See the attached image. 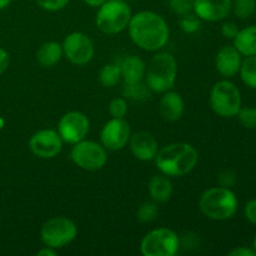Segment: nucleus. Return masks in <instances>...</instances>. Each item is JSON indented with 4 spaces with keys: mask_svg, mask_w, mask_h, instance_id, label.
Listing matches in <instances>:
<instances>
[{
    "mask_svg": "<svg viewBox=\"0 0 256 256\" xmlns=\"http://www.w3.org/2000/svg\"><path fill=\"white\" fill-rule=\"evenodd\" d=\"M239 74L246 86L256 90V55L242 59Z\"/></svg>",
    "mask_w": 256,
    "mask_h": 256,
    "instance_id": "23",
    "label": "nucleus"
},
{
    "mask_svg": "<svg viewBox=\"0 0 256 256\" xmlns=\"http://www.w3.org/2000/svg\"><path fill=\"white\" fill-rule=\"evenodd\" d=\"M124 96L126 99L134 100V102H144L149 99L152 90L146 85V82H134V84H125L124 85Z\"/></svg>",
    "mask_w": 256,
    "mask_h": 256,
    "instance_id": "24",
    "label": "nucleus"
},
{
    "mask_svg": "<svg viewBox=\"0 0 256 256\" xmlns=\"http://www.w3.org/2000/svg\"><path fill=\"white\" fill-rule=\"evenodd\" d=\"M199 154L188 142H172L158 150L154 162L160 172L166 176L180 178L188 175L196 166Z\"/></svg>",
    "mask_w": 256,
    "mask_h": 256,
    "instance_id": "2",
    "label": "nucleus"
},
{
    "mask_svg": "<svg viewBox=\"0 0 256 256\" xmlns=\"http://www.w3.org/2000/svg\"><path fill=\"white\" fill-rule=\"evenodd\" d=\"M89 128L90 122L86 115L80 112H69L60 118L56 132L62 142L74 145L85 139Z\"/></svg>",
    "mask_w": 256,
    "mask_h": 256,
    "instance_id": "11",
    "label": "nucleus"
},
{
    "mask_svg": "<svg viewBox=\"0 0 256 256\" xmlns=\"http://www.w3.org/2000/svg\"><path fill=\"white\" fill-rule=\"evenodd\" d=\"M109 114L116 119H124L128 114V102L124 98H115L109 104Z\"/></svg>",
    "mask_w": 256,
    "mask_h": 256,
    "instance_id": "29",
    "label": "nucleus"
},
{
    "mask_svg": "<svg viewBox=\"0 0 256 256\" xmlns=\"http://www.w3.org/2000/svg\"><path fill=\"white\" fill-rule=\"evenodd\" d=\"M180 239L168 228H158L142 238L140 252L144 256H174L179 252Z\"/></svg>",
    "mask_w": 256,
    "mask_h": 256,
    "instance_id": "7",
    "label": "nucleus"
},
{
    "mask_svg": "<svg viewBox=\"0 0 256 256\" xmlns=\"http://www.w3.org/2000/svg\"><path fill=\"white\" fill-rule=\"evenodd\" d=\"M119 66L124 84H134V82H142L145 79L146 65H145L144 60L136 55L125 56Z\"/></svg>",
    "mask_w": 256,
    "mask_h": 256,
    "instance_id": "18",
    "label": "nucleus"
},
{
    "mask_svg": "<svg viewBox=\"0 0 256 256\" xmlns=\"http://www.w3.org/2000/svg\"><path fill=\"white\" fill-rule=\"evenodd\" d=\"M65 58L72 64L84 66L94 58L95 48L92 40L86 34L80 32H70L62 44Z\"/></svg>",
    "mask_w": 256,
    "mask_h": 256,
    "instance_id": "10",
    "label": "nucleus"
},
{
    "mask_svg": "<svg viewBox=\"0 0 256 256\" xmlns=\"http://www.w3.org/2000/svg\"><path fill=\"white\" fill-rule=\"evenodd\" d=\"M132 135L129 122L125 119L112 118L102 126L100 132V144L106 150L118 152L128 145Z\"/></svg>",
    "mask_w": 256,
    "mask_h": 256,
    "instance_id": "12",
    "label": "nucleus"
},
{
    "mask_svg": "<svg viewBox=\"0 0 256 256\" xmlns=\"http://www.w3.org/2000/svg\"><path fill=\"white\" fill-rule=\"evenodd\" d=\"M132 16V9L125 0H108L98 9L95 24L104 34L115 35L126 29Z\"/></svg>",
    "mask_w": 256,
    "mask_h": 256,
    "instance_id": "5",
    "label": "nucleus"
},
{
    "mask_svg": "<svg viewBox=\"0 0 256 256\" xmlns=\"http://www.w3.org/2000/svg\"><path fill=\"white\" fill-rule=\"evenodd\" d=\"M62 46L58 42H46L40 45L36 52V62L42 68H52L62 60Z\"/></svg>",
    "mask_w": 256,
    "mask_h": 256,
    "instance_id": "21",
    "label": "nucleus"
},
{
    "mask_svg": "<svg viewBox=\"0 0 256 256\" xmlns=\"http://www.w3.org/2000/svg\"><path fill=\"white\" fill-rule=\"evenodd\" d=\"M242 55L238 52L234 45L222 46L215 56V68L218 72L224 78H232L239 74L242 62Z\"/></svg>",
    "mask_w": 256,
    "mask_h": 256,
    "instance_id": "16",
    "label": "nucleus"
},
{
    "mask_svg": "<svg viewBox=\"0 0 256 256\" xmlns=\"http://www.w3.org/2000/svg\"><path fill=\"white\" fill-rule=\"evenodd\" d=\"M4 126H5V120H4V118L0 116V130L4 129Z\"/></svg>",
    "mask_w": 256,
    "mask_h": 256,
    "instance_id": "40",
    "label": "nucleus"
},
{
    "mask_svg": "<svg viewBox=\"0 0 256 256\" xmlns=\"http://www.w3.org/2000/svg\"><path fill=\"white\" fill-rule=\"evenodd\" d=\"M180 29L185 32V34H194L202 26V19L195 14L194 12L185 14L180 16L179 20Z\"/></svg>",
    "mask_w": 256,
    "mask_h": 256,
    "instance_id": "27",
    "label": "nucleus"
},
{
    "mask_svg": "<svg viewBox=\"0 0 256 256\" xmlns=\"http://www.w3.org/2000/svg\"><path fill=\"white\" fill-rule=\"evenodd\" d=\"M149 194L152 202L158 204L169 202L172 195V184L169 176L164 174L154 175L149 182Z\"/></svg>",
    "mask_w": 256,
    "mask_h": 256,
    "instance_id": "19",
    "label": "nucleus"
},
{
    "mask_svg": "<svg viewBox=\"0 0 256 256\" xmlns=\"http://www.w3.org/2000/svg\"><path fill=\"white\" fill-rule=\"evenodd\" d=\"M212 112L222 118L236 116L242 109V95L234 82L229 80L218 82L212 86L209 96Z\"/></svg>",
    "mask_w": 256,
    "mask_h": 256,
    "instance_id": "6",
    "label": "nucleus"
},
{
    "mask_svg": "<svg viewBox=\"0 0 256 256\" xmlns=\"http://www.w3.org/2000/svg\"><path fill=\"white\" fill-rule=\"evenodd\" d=\"M256 10V0H234L232 4V12L239 19H249Z\"/></svg>",
    "mask_w": 256,
    "mask_h": 256,
    "instance_id": "25",
    "label": "nucleus"
},
{
    "mask_svg": "<svg viewBox=\"0 0 256 256\" xmlns=\"http://www.w3.org/2000/svg\"><path fill=\"white\" fill-rule=\"evenodd\" d=\"M125 2H132V0H125Z\"/></svg>",
    "mask_w": 256,
    "mask_h": 256,
    "instance_id": "42",
    "label": "nucleus"
},
{
    "mask_svg": "<svg viewBox=\"0 0 256 256\" xmlns=\"http://www.w3.org/2000/svg\"><path fill=\"white\" fill-rule=\"evenodd\" d=\"M185 104L182 95L175 92H162V96L159 102V112L162 118L166 122H178L184 114Z\"/></svg>",
    "mask_w": 256,
    "mask_h": 256,
    "instance_id": "17",
    "label": "nucleus"
},
{
    "mask_svg": "<svg viewBox=\"0 0 256 256\" xmlns=\"http://www.w3.org/2000/svg\"><path fill=\"white\" fill-rule=\"evenodd\" d=\"M239 26L234 22H225L222 25V34L226 39H234L238 32H239Z\"/></svg>",
    "mask_w": 256,
    "mask_h": 256,
    "instance_id": "33",
    "label": "nucleus"
},
{
    "mask_svg": "<svg viewBox=\"0 0 256 256\" xmlns=\"http://www.w3.org/2000/svg\"><path fill=\"white\" fill-rule=\"evenodd\" d=\"M120 80H122V72L119 64L110 62L104 65L99 72V82L102 86L112 88L119 84Z\"/></svg>",
    "mask_w": 256,
    "mask_h": 256,
    "instance_id": "22",
    "label": "nucleus"
},
{
    "mask_svg": "<svg viewBox=\"0 0 256 256\" xmlns=\"http://www.w3.org/2000/svg\"><path fill=\"white\" fill-rule=\"evenodd\" d=\"M169 6L179 16L194 10V0H169Z\"/></svg>",
    "mask_w": 256,
    "mask_h": 256,
    "instance_id": "30",
    "label": "nucleus"
},
{
    "mask_svg": "<svg viewBox=\"0 0 256 256\" xmlns=\"http://www.w3.org/2000/svg\"><path fill=\"white\" fill-rule=\"evenodd\" d=\"M35 2L46 12H59L69 4L70 0H35Z\"/></svg>",
    "mask_w": 256,
    "mask_h": 256,
    "instance_id": "31",
    "label": "nucleus"
},
{
    "mask_svg": "<svg viewBox=\"0 0 256 256\" xmlns=\"http://www.w3.org/2000/svg\"><path fill=\"white\" fill-rule=\"evenodd\" d=\"M218 180H219L220 186L224 188H232L235 184H236V174H235L232 170H224L219 174L218 176Z\"/></svg>",
    "mask_w": 256,
    "mask_h": 256,
    "instance_id": "32",
    "label": "nucleus"
},
{
    "mask_svg": "<svg viewBox=\"0 0 256 256\" xmlns=\"http://www.w3.org/2000/svg\"><path fill=\"white\" fill-rule=\"evenodd\" d=\"M159 214L158 202H144L136 210V219L142 224H149L154 222Z\"/></svg>",
    "mask_w": 256,
    "mask_h": 256,
    "instance_id": "26",
    "label": "nucleus"
},
{
    "mask_svg": "<svg viewBox=\"0 0 256 256\" xmlns=\"http://www.w3.org/2000/svg\"><path fill=\"white\" fill-rule=\"evenodd\" d=\"M244 214L245 218L248 219V222L256 225V199H252L246 202L244 209Z\"/></svg>",
    "mask_w": 256,
    "mask_h": 256,
    "instance_id": "34",
    "label": "nucleus"
},
{
    "mask_svg": "<svg viewBox=\"0 0 256 256\" xmlns=\"http://www.w3.org/2000/svg\"><path fill=\"white\" fill-rule=\"evenodd\" d=\"M70 158L80 169L96 172L102 169L108 162L106 149L102 144L92 140H82L72 145Z\"/></svg>",
    "mask_w": 256,
    "mask_h": 256,
    "instance_id": "9",
    "label": "nucleus"
},
{
    "mask_svg": "<svg viewBox=\"0 0 256 256\" xmlns=\"http://www.w3.org/2000/svg\"><path fill=\"white\" fill-rule=\"evenodd\" d=\"M229 256H256V252L254 248H248V246H239L235 249L230 250Z\"/></svg>",
    "mask_w": 256,
    "mask_h": 256,
    "instance_id": "35",
    "label": "nucleus"
},
{
    "mask_svg": "<svg viewBox=\"0 0 256 256\" xmlns=\"http://www.w3.org/2000/svg\"><path fill=\"white\" fill-rule=\"evenodd\" d=\"M252 246H254V249H255V252H256V235H255V238H254V242H252Z\"/></svg>",
    "mask_w": 256,
    "mask_h": 256,
    "instance_id": "41",
    "label": "nucleus"
},
{
    "mask_svg": "<svg viewBox=\"0 0 256 256\" xmlns=\"http://www.w3.org/2000/svg\"><path fill=\"white\" fill-rule=\"evenodd\" d=\"M236 116L245 129H256V108H242Z\"/></svg>",
    "mask_w": 256,
    "mask_h": 256,
    "instance_id": "28",
    "label": "nucleus"
},
{
    "mask_svg": "<svg viewBox=\"0 0 256 256\" xmlns=\"http://www.w3.org/2000/svg\"><path fill=\"white\" fill-rule=\"evenodd\" d=\"M82 2L92 8H99L102 6L105 2H108V0H82Z\"/></svg>",
    "mask_w": 256,
    "mask_h": 256,
    "instance_id": "38",
    "label": "nucleus"
},
{
    "mask_svg": "<svg viewBox=\"0 0 256 256\" xmlns=\"http://www.w3.org/2000/svg\"><path fill=\"white\" fill-rule=\"evenodd\" d=\"M238 198L229 188L214 186L205 190L199 199V209L208 219L225 222L236 214Z\"/></svg>",
    "mask_w": 256,
    "mask_h": 256,
    "instance_id": "3",
    "label": "nucleus"
},
{
    "mask_svg": "<svg viewBox=\"0 0 256 256\" xmlns=\"http://www.w3.org/2000/svg\"><path fill=\"white\" fill-rule=\"evenodd\" d=\"M9 64H10L9 54H8L6 50L0 48V75H2V72H6V69L9 68Z\"/></svg>",
    "mask_w": 256,
    "mask_h": 256,
    "instance_id": "36",
    "label": "nucleus"
},
{
    "mask_svg": "<svg viewBox=\"0 0 256 256\" xmlns=\"http://www.w3.org/2000/svg\"><path fill=\"white\" fill-rule=\"evenodd\" d=\"M78 236V226L72 220L64 216L50 218L42 224L40 238L44 245L54 249H62Z\"/></svg>",
    "mask_w": 256,
    "mask_h": 256,
    "instance_id": "8",
    "label": "nucleus"
},
{
    "mask_svg": "<svg viewBox=\"0 0 256 256\" xmlns=\"http://www.w3.org/2000/svg\"><path fill=\"white\" fill-rule=\"evenodd\" d=\"M232 4V0H194L192 12L202 20L216 22L229 16Z\"/></svg>",
    "mask_w": 256,
    "mask_h": 256,
    "instance_id": "14",
    "label": "nucleus"
},
{
    "mask_svg": "<svg viewBox=\"0 0 256 256\" xmlns=\"http://www.w3.org/2000/svg\"><path fill=\"white\" fill-rule=\"evenodd\" d=\"M234 46L242 56L256 55V25L244 28L239 30L234 38Z\"/></svg>",
    "mask_w": 256,
    "mask_h": 256,
    "instance_id": "20",
    "label": "nucleus"
},
{
    "mask_svg": "<svg viewBox=\"0 0 256 256\" xmlns=\"http://www.w3.org/2000/svg\"><path fill=\"white\" fill-rule=\"evenodd\" d=\"M129 148L135 159L140 162H152L155 159L159 150L158 140L148 132H136L130 135Z\"/></svg>",
    "mask_w": 256,
    "mask_h": 256,
    "instance_id": "15",
    "label": "nucleus"
},
{
    "mask_svg": "<svg viewBox=\"0 0 256 256\" xmlns=\"http://www.w3.org/2000/svg\"><path fill=\"white\" fill-rule=\"evenodd\" d=\"M178 75L176 59L170 52H158L152 58L145 72V82L152 92H168L174 86Z\"/></svg>",
    "mask_w": 256,
    "mask_h": 256,
    "instance_id": "4",
    "label": "nucleus"
},
{
    "mask_svg": "<svg viewBox=\"0 0 256 256\" xmlns=\"http://www.w3.org/2000/svg\"><path fill=\"white\" fill-rule=\"evenodd\" d=\"M29 149L39 159H52L62 152V140L56 130L42 129L32 135Z\"/></svg>",
    "mask_w": 256,
    "mask_h": 256,
    "instance_id": "13",
    "label": "nucleus"
},
{
    "mask_svg": "<svg viewBox=\"0 0 256 256\" xmlns=\"http://www.w3.org/2000/svg\"><path fill=\"white\" fill-rule=\"evenodd\" d=\"M10 2H12V0H0V10L5 9L6 6H9Z\"/></svg>",
    "mask_w": 256,
    "mask_h": 256,
    "instance_id": "39",
    "label": "nucleus"
},
{
    "mask_svg": "<svg viewBox=\"0 0 256 256\" xmlns=\"http://www.w3.org/2000/svg\"><path fill=\"white\" fill-rule=\"evenodd\" d=\"M36 255L38 256H55L56 255V249L45 245L44 248H42V249L36 252Z\"/></svg>",
    "mask_w": 256,
    "mask_h": 256,
    "instance_id": "37",
    "label": "nucleus"
},
{
    "mask_svg": "<svg viewBox=\"0 0 256 256\" xmlns=\"http://www.w3.org/2000/svg\"><path fill=\"white\" fill-rule=\"evenodd\" d=\"M128 29L132 42L146 52H158L169 42L168 22L162 15L150 10H142L132 15Z\"/></svg>",
    "mask_w": 256,
    "mask_h": 256,
    "instance_id": "1",
    "label": "nucleus"
}]
</instances>
